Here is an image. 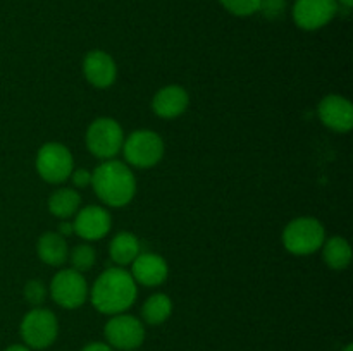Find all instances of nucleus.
<instances>
[{"label": "nucleus", "instance_id": "obj_1", "mask_svg": "<svg viewBox=\"0 0 353 351\" xmlns=\"http://www.w3.org/2000/svg\"><path fill=\"white\" fill-rule=\"evenodd\" d=\"M92 303L103 315L124 313L133 306L138 296V284L133 275L121 267L107 268L92 286Z\"/></svg>", "mask_w": 353, "mask_h": 351}, {"label": "nucleus", "instance_id": "obj_2", "mask_svg": "<svg viewBox=\"0 0 353 351\" xmlns=\"http://www.w3.org/2000/svg\"><path fill=\"white\" fill-rule=\"evenodd\" d=\"M97 196L109 206H126L137 193V179L124 162L105 160L92 172Z\"/></svg>", "mask_w": 353, "mask_h": 351}, {"label": "nucleus", "instance_id": "obj_3", "mask_svg": "<svg viewBox=\"0 0 353 351\" xmlns=\"http://www.w3.org/2000/svg\"><path fill=\"white\" fill-rule=\"evenodd\" d=\"M326 241V229L314 217H296L283 231V244L293 255L316 253Z\"/></svg>", "mask_w": 353, "mask_h": 351}, {"label": "nucleus", "instance_id": "obj_4", "mask_svg": "<svg viewBox=\"0 0 353 351\" xmlns=\"http://www.w3.org/2000/svg\"><path fill=\"white\" fill-rule=\"evenodd\" d=\"M86 148L102 160H112L124 143V131L112 117H99L86 129Z\"/></svg>", "mask_w": 353, "mask_h": 351}, {"label": "nucleus", "instance_id": "obj_5", "mask_svg": "<svg viewBox=\"0 0 353 351\" xmlns=\"http://www.w3.org/2000/svg\"><path fill=\"white\" fill-rule=\"evenodd\" d=\"M121 151L130 165L148 169L157 165L164 157V141L155 131L138 129L124 140Z\"/></svg>", "mask_w": 353, "mask_h": 351}, {"label": "nucleus", "instance_id": "obj_6", "mask_svg": "<svg viewBox=\"0 0 353 351\" xmlns=\"http://www.w3.org/2000/svg\"><path fill=\"white\" fill-rule=\"evenodd\" d=\"M37 171L43 181L61 184L71 178L74 171V160L69 148L62 143H45L37 153Z\"/></svg>", "mask_w": 353, "mask_h": 351}, {"label": "nucleus", "instance_id": "obj_7", "mask_svg": "<svg viewBox=\"0 0 353 351\" xmlns=\"http://www.w3.org/2000/svg\"><path fill=\"white\" fill-rule=\"evenodd\" d=\"M59 332L57 317L47 308H33L21 322V337L28 348L45 350L55 341Z\"/></svg>", "mask_w": 353, "mask_h": 351}, {"label": "nucleus", "instance_id": "obj_8", "mask_svg": "<svg viewBox=\"0 0 353 351\" xmlns=\"http://www.w3.org/2000/svg\"><path fill=\"white\" fill-rule=\"evenodd\" d=\"M50 295L59 306L74 310L88 299L90 289L81 272L74 268H64V270H59L52 279Z\"/></svg>", "mask_w": 353, "mask_h": 351}, {"label": "nucleus", "instance_id": "obj_9", "mask_svg": "<svg viewBox=\"0 0 353 351\" xmlns=\"http://www.w3.org/2000/svg\"><path fill=\"white\" fill-rule=\"evenodd\" d=\"M107 344L121 351H134L145 341V326L137 317L117 313L103 327Z\"/></svg>", "mask_w": 353, "mask_h": 351}, {"label": "nucleus", "instance_id": "obj_10", "mask_svg": "<svg viewBox=\"0 0 353 351\" xmlns=\"http://www.w3.org/2000/svg\"><path fill=\"white\" fill-rule=\"evenodd\" d=\"M340 6L336 0H296L293 6V21L307 31L319 30L333 21Z\"/></svg>", "mask_w": 353, "mask_h": 351}, {"label": "nucleus", "instance_id": "obj_11", "mask_svg": "<svg viewBox=\"0 0 353 351\" xmlns=\"http://www.w3.org/2000/svg\"><path fill=\"white\" fill-rule=\"evenodd\" d=\"M72 227L74 233L85 241H99L109 234L112 219L103 206L88 205L76 212Z\"/></svg>", "mask_w": 353, "mask_h": 351}, {"label": "nucleus", "instance_id": "obj_12", "mask_svg": "<svg viewBox=\"0 0 353 351\" xmlns=\"http://www.w3.org/2000/svg\"><path fill=\"white\" fill-rule=\"evenodd\" d=\"M321 123L336 133H348L353 127V107L348 98L341 95H327L317 107Z\"/></svg>", "mask_w": 353, "mask_h": 351}, {"label": "nucleus", "instance_id": "obj_13", "mask_svg": "<svg viewBox=\"0 0 353 351\" xmlns=\"http://www.w3.org/2000/svg\"><path fill=\"white\" fill-rule=\"evenodd\" d=\"M131 275H133L134 282L147 288H157V286L164 284L168 279L169 267L168 262L157 253H140L131 264Z\"/></svg>", "mask_w": 353, "mask_h": 351}, {"label": "nucleus", "instance_id": "obj_14", "mask_svg": "<svg viewBox=\"0 0 353 351\" xmlns=\"http://www.w3.org/2000/svg\"><path fill=\"white\" fill-rule=\"evenodd\" d=\"M83 72L86 81L95 88H109L116 81L117 67L114 58L107 52L92 50L83 61Z\"/></svg>", "mask_w": 353, "mask_h": 351}, {"label": "nucleus", "instance_id": "obj_15", "mask_svg": "<svg viewBox=\"0 0 353 351\" xmlns=\"http://www.w3.org/2000/svg\"><path fill=\"white\" fill-rule=\"evenodd\" d=\"M188 103V92L183 86L169 85L155 93L154 100H152V109H154L155 116L162 117V119H176L185 114Z\"/></svg>", "mask_w": 353, "mask_h": 351}, {"label": "nucleus", "instance_id": "obj_16", "mask_svg": "<svg viewBox=\"0 0 353 351\" xmlns=\"http://www.w3.org/2000/svg\"><path fill=\"white\" fill-rule=\"evenodd\" d=\"M37 251L43 264L54 265V267L64 264L69 255L65 237L59 233H50V231L41 234L37 244Z\"/></svg>", "mask_w": 353, "mask_h": 351}, {"label": "nucleus", "instance_id": "obj_17", "mask_svg": "<svg viewBox=\"0 0 353 351\" xmlns=\"http://www.w3.org/2000/svg\"><path fill=\"white\" fill-rule=\"evenodd\" d=\"M109 253L114 264L121 265V267H123V265L133 264L134 258L141 253L140 240H138L134 234L126 233V231L117 233L116 236H114V240L110 241Z\"/></svg>", "mask_w": 353, "mask_h": 351}, {"label": "nucleus", "instance_id": "obj_18", "mask_svg": "<svg viewBox=\"0 0 353 351\" xmlns=\"http://www.w3.org/2000/svg\"><path fill=\"white\" fill-rule=\"evenodd\" d=\"M323 260L333 270H343L352 262V246L345 237L334 236L324 241Z\"/></svg>", "mask_w": 353, "mask_h": 351}, {"label": "nucleus", "instance_id": "obj_19", "mask_svg": "<svg viewBox=\"0 0 353 351\" xmlns=\"http://www.w3.org/2000/svg\"><path fill=\"white\" fill-rule=\"evenodd\" d=\"M79 206H81V196H79L76 189L71 188L57 189L48 198V210H50V213L62 220H68L69 217L76 215Z\"/></svg>", "mask_w": 353, "mask_h": 351}, {"label": "nucleus", "instance_id": "obj_20", "mask_svg": "<svg viewBox=\"0 0 353 351\" xmlns=\"http://www.w3.org/2000/svg\"><path fill=\"white\" fill-rule=\"evenodd\" d=\"M172 313V301L168 295L164 292H157L152 295L147 301L143 303L141 308V317L150 326H161L165 320L171 317Z\"/></svg>", "mask_w": 353, "mask_h": 351}, {"label": "nucleus", "instance_id": "obj_21", "mask_svg": "<svg viewBox=\"0 0 353 351\" xmlns=\"http://www.w3.org/2000/svg\"><path fill=\"white\" fill-rule=\"evenodd\" d=\"M95 258H97L95 250H93L92 244H86V243L76 244V246L71 250V253L68 255V260L71 262L72 268L81 272V274L83 272L90 270V268L95 265Z\"/></svg>", "mask_w": 353, "mask_h": 351}, {"label": "nucleus", "instance_id": "obj_22", "mask_svg": "<svg viewBox=\"0 0 353 351\" xmlns=\"http://www.w3.org/2000/svg\"><path fill=\"white\" fill-rule=\"evenodd\" d=\"M231 14L234 16H252V14L259 12L261 7V0H219Z\"/></svg>", "mask_w": 353, "mask_h": 351}, {"label": "nucleus", "instance_id": "obj_23", "mask_svg": "<svg viewBox=\"0 0 353 351\" xmlns=\"http://www.w3.org/2000/svg\"><path fill=\"white\" fill-rule=\"evenodd\" d=\"M24 298L33 306H40L45 301V298H47V288H45L41 281L33 279V281H30L24 286Z\"/></svg>", "mask_w": 353, "mask_h": 351}, {"label": "nucleus", "instance_id": "obj_24", "mask_svg": "<svg viewBox=\"0 0 353 351\" xmlns=\"http://www.w3.org/2000/svg\"><path fill=\"white\" fill-rule=\"evenodd\" d=\"M285 9V0H261L259 10L265 14L268 17H276Z\"/></svg>", "mask_w": 353, "mask_h": 351}, {"label": "nucleus", "instance_id": "obj_25", "mask_svg": "<svg viewBox=\"0 0 353 351\" xmlns=\"http://www.w3.org/2000/svg\"><path fill=\"white\" fill-rule=\"evenodd\" d=\"M71 179L78 188H88L92 184V172L86 171V169H76L71 172Z\"/></svg>", "mask_w": 353, "mask_h": 351}, {"label": "nucleus", "instance_id": "obj_26", "mask_svg": "<svg viewBox=\"0 0 353 351\" xmlns=\"http://www.w3.org/2000/svg\"><path fill=\"white\" fill-rule=\"evenodd\" d=\"M81 351H114V350L107 343H99V341H97V343L86 344Z\"/></svg>", "mask_w": 353, "mask_h": 351}, {"label": "nucleus", "instance_id": "obj_27", "mask_svg": "<svg viewBox=\"0 0 353 351\" xmlns=\"http://www.w3.org/2000/svg\"><path fill=\"white\" fill-rule=\"evenodd\" d=\"M61 236H71V234H74V227H72V222H68V220H62L61 226H59V231H57Z\"/></svg>", "mask_w": 353, "mask_h": 351}, {"label": "nucleus", "instance_id": "obj_28", "mask_svg": "<svg viewBox=\"0 0 353 351\" xmlns=\"http://www.w3.org/2000/svg\"><path fill=\"white\" fill-rule=\"evenodd\" d=\"M3 351H31L26 344H12V346L6 348Z\"/></svg>", "mask_w": 353, "mask_h": 351}, {"label": "nucleus", "instance_id": "obj_29", "mask_svg": "<svg viewBox=\"0 0 353 351\" xmlns=\"http://www.w3.org/2000/svg\"><path fill=\"white\" fill-rule=\"evenodd\" d=\"M336 2H338V6L343 7L345 10H350L353 6V0H336Z\"/></svg>", "mask_w": 353, "mask_h": 351}, {"label": "nucleus", "instance_id": "obj_30", "mask_svg": "<svg viewBox=\"0 0 353 351\" xmlns=\"http://www.w3.org/2000/svg\"><path fill=\"white\" fill-rule=\"evenodd\" d=\"M345 351H353V346H352V344H348V346L345 348Z\"/></svg>", "mask_w": 353, "mask_h": 351}]
</instances>
